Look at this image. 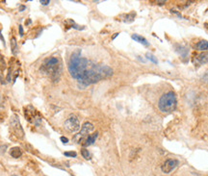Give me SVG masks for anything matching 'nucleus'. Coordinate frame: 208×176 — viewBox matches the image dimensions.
<instances>
[{"mask_svg": "<svg viewBox=\"0 0 208 176\" xmlns=\"http://www.w3.org/2000/svg\"><path fill=\"white\" fill-rule=\"evenodd\" d=\"M69 71L72 78L83 86H89L113 74V69L105 65L94 64L81 56V50L73 52L69 58Z\"/></svg>", "mask_w": 208, "mask_h": 176, "instance_id": "obj_1", "label": "nucleus"}, {"mask_svg": "<svg viewBox=\"0 0 208 176\" xmlns=\"http://www.w3.org/2000/svg\"><path fill=\"white\" fill-rule=\"evenodd\" d=\"M41 71L49 76L53 81H58L62 72V64L56 57H49L44 61L41 66Z\"/></svg>", "mask_w": 208, "mask_h": 176, "instance_id": "obj_2", "label": "nucleus"}, {"mask_svg": "<svg viewBox=\"0 0 208 176\" xmlns=\"http://www.w3.org/2000/svg\"><path fill=\"white\" fill-rule=\"evenodd\" d=\"M158 108L162 113H170L176 108V95L173 91H168L160 97Z\"/></svg>", "mask_w": 208, "mask_h": 176, "instance_id": "obj_3", "label": "nucleus"}, {"mask_svg": "<svg viewBox=\"0 0 208 176\" xmlns=\"http://www.w3.org/2000/svg\"><path fill=\"white\" fill-rule=\"evenodd\" d=\"M91 131H94V125L91 122H85L81 128V131L74 137L73 140L76 142H83V141L90 135V133Z\"/></svg>", "mask_w": 208, "mask_h": 176, "instance_id": "obj_4", "label": "nucleus"}, {"mask_svg": "<svg viewBox=\"0 0 208 176\" xmlns=\"http://www.w3.org/2000/svg\"><path fill=\"white\" fill-rule=\"evenodd\" d=\"M65 128L69 132H76L80 129V122L75 115H70L65 121Z\"/></svg>", "mask_w": 208, "mask_h": 176, "instance_id": "obj_5", "label": "nucleus"}, {"mask_svg": "<svg viewBox=\"0 0 208 176\" xmlns=\"http://www.w3.org/2000/svg\"><path fill=\"white\" fill-rule=\"evenodd\" d=\"M11 127H12V129H13L14 133L16 136L19 137V138H23V136H24L23 129L21 127V124H20V122H19V119H18V116H14L13 117H12Z\"/></svg>", "mask_w": 208, "mask_h": 176, "instance_id": "obj_6", "label": "nucleus"}, {"mask_svg": "<svg viewBox=\"0 0 208 176\" xmlns=\"http://www.w3.org/2000/svg\"><path fill=\"white\" fill-rule=\"evenodd\" d=\"M178 165V161L174 160V159H168L167 161L161 166V169L164 173H170V171H173Z\"/></svg>", "mask_w": 208, "mask_h": 176, "instance_id": "obj_7", "label": "nucleus"}, {"mask_svg": "<svg viewBox=\"0 0 208 176\" xmlns=\"http://www.w3.org/2000/svg\"><path fill=\"white\" fill-rule=\"evenodd\" d=\"M193 62H195V64H197V65L207 64V63H208V52L205 51V52H202L201 54H198V55H197L194 58Z\"/></svg>", "mask_w": 208, "mask_h": 176, "instance_id": "obj_8", "label": "nucleus"}, {"mask_svg": "<svg viewBox=\"0 0 208 176\" xmlns=\"http://www.w3.org/2000/svg\"><path fill=\"white\" fill-rule=\"evenodd\" d=\"M97 137H98V133L97 132L91 134V135H89L84 141H83V142H82L83 146H89L91 144H93L94 142L95 141V140H97Z\"/></svg>", "mask_w": 208, "mask_h": 176, "instance_id": "obj_9", "label": "nucleus"}, {"mask_svg": "<svg viewBox=\"0 0 208 176\" xmlns=\"http://www.w3.org/2000/svg\"><path fill=\"white\" fill-rule=\"evenodd\" d=\"M131 38L134 41H138V43H142L143 45H145V46H148V45H149V43L147 41V39H145V38H144L143 36H140V35H137V34H133L131 36Z\"/></svg>", "mask_w": 208, "mask_h": 176, "instance_id": "obj_10", "label": "nucleus"}, {"mask_svg": "<svg viewBox=\"0 0 208 176\" xmlns=\"http://www.w3.org/2000/svg\"><path fill=\"white\" fill-rule=\"evenodd\" d=\"M176 52L179 53L182 58H187V56H188V49L181 44L176 45Z\"/></svg>", "mask_w": 208, "mask_h": 176, "instance_id": "obj_11", "label": "nucleus"}, {"mask_svg": "<svg viewBox=\"0 0 208 176\" xmlns=\"http://www.w3.org/2000/svg\"><path fill=\"white\" fill-rule=\"evenodd\" d=\"M197 49L198 50H202V51H206L208 49V41L205 40H202L201 41H198V43L197 44Z\"/></svg>", "mask_w": 208, "mask_h": 176, "instance_id": "obj_12", "label": "nucleus"}, {"mask_svg": "<svg viewBox=\"0 0 208 176\" xmlns=\"http://www.w3.org/2000/svg\"><path fill=\"white\" fill-rule=\"evenodd\" d=\"M10 154H11V156L14 157V158H19L20 156H21L22 153H21V150H20L19 147H13L11 149Z\"/></svg>", "mask_w": 208, "mask_h": 176, "instance_id": "obj_13", "label": "nucleus"}, {"mask_svg": "<svg viewBox=\"0 0 208 176\" xmlns=\"http://www.w3.org/2000/svg\"><path fill=\"white\" fill-rule=\"evenodd\" d=\"M123 21L124 22H132L135 18V13H131V14H126L123 15Z\"/></svg>", "mask_w": 208, "mask_h": 176, "instance_id": "obj_14", "label": "nucleus"}, {"mask_svg": "<svg viewBox=\"0 0 208 176\" xmlns=\"http://www.w3.org/2000/svg\"><path fill=\"white\" fill-rule=\"evenodd\" d=\"M81 155L86 159V160H90L91 159V153L89 152V150L86 148L81 149Z\"/></svg>", "mask_w": 208, "mask_h": 176, "instance_id": "obj_15", "label": "nucleus"}, {"mask_svg": "<svg viewBox=\"0 0 208 176\" xmlns=\"http://www.w3.org/2000/svg\"><path fill=\"white\" fill-rule=\"evenodd\" d=\"M11 48H12V52H13L14 54L16 53V49H18V45H16V41H15V38H13L11 41Z\"/></svg>", "mask_w": 208, "mask_h": 176, "instance_id": "obj_16", "label": "nucleus"}, {"mask_svg": "<svg viewBox=\"0 0 208 176\" xmlns=\"http://www.w3.org/2000/svg\"><path fill=\"white\" fill-rule=\"evenodd\" d=\"M145 57H147V59H148L149 61H151V62L153 63V64H155V65H157V64H158V60L155 58V56H154V55H152V54H150V53H147V55H145Z\"/></svg>", "mask_w": 208, "mask_h": 176, "instance_id": "obj_17", "label": "nucleus"}, {"mask_svg": "<svg viewBox=\"0 0 208 176\" xmlns=\"http://www.w3.org/2000/svg\"><path fill=\"white\" fill-rule=\"evenodd\" d=\"M65 156L66 157H72V158H75L77 156V154L75 151H68V152H65L64 153Z\"/></svg>", "mask_w": 208, "mask_h": 176, "instance_id": "obj_18", "label": "nucleus"}, {"mask_svg": "<svg viewBox=\"0 0 208 176\" xmlns=\"http://www.w3.org/2000/svg\"><path fill=\"white\" fill-rule=\"evenodd\" d=\"M40 2L41 3V5H48V4L50 3V1H49V0H45V1H44V0H41Z\"/></svg>", "mask_w": 208, "mask_h": 176, "instance_id": "obj_19", "label": "nucleus"}, {"mask_svg": "<svg viewBox=\"0 0 208 176\" xmlns=\"http://www.w3.org/2000/svg\"><path fill=\"white\" fill-rule=\"evenodd\" d=\"M61 141H63V144H66L69 141V139H66V137H61Z\"/></svg>", "mask_w": 208, "mask_h": 176, "instance_id": "obj_20", "label": "nucleus"}, {"mask_svg": "<svg viewBox=\"0 0 208 176\" xmlns=\"http://www.w3.org/2000/svg\"><path fill=\"white\" fill-rule=\"evenodd\" d=\"M19 34L20 36H23V28L21 25H19Z\"/></svg>", "mask_w": 208, "mask_h": 176, "instance_id": "obj_21", "label": "nucleus"}, {"mask_svg": "<svg viewBox=\"0 0 208 176\" xmlns=\"http://www.w3.org/2000/svg\"><path fill=\"white\" fill-rule=\"evenodd\" d=\"M203 80H205V81L208 82V72L204 75V76H203Z\"/></svg>", "mask_w": 208, "mask_h": 176, "instance_id": "obj_22", "label": "nucleus"}, {"mask_svg": "<svg viewBox=\"0 0 208 176\" xmlns=\"http://www.w3.org/2000/svg\"><path fill=\"white\" fill-rule=\"evenodd\" d=\"M118 36H119V33H116V34H115L113 37H112V40H114L115 38H116V37H118Z\"/></svg>", "mask_w": 208, "mask_h": 176, "instance_id": "obj_23", "label": "nucleus"}, {"mask_svg": "<svg viewBox=\"0 0 208 176\" xmlns=\"http://www.w3.org/2000/svg\"><path fill=\"white\" fill-rule=\"evenodd\" d=\"M24 9H25V6H20V11L24 10Z\"/></svg>", "mask_w": 208, "mask_h": 176, "instance_id": "obj_24", "label": "nucleus"}, {"mask_svg": "<svg viewBox=\"0 0 208 176\" xmlns=\"http://www.w3.org/2000/svg\"><path fill=\"white\" fill-rule=\"evenodd\" d=\"M0 82H1L2 84H4V82H3V79H2V77H1V75H0Z\"/></svg>", "mask_w": 208, "mask_h": 176, "instance_id": "obj_25", "label": "nucleus"}, {"mask_svg": "<svg viewBox=\"0 0 208 176\" xmlns=\"http://www.w3.org/2000/svg\"><path fill=\"white\" fill-rule=\"evenodd\" d=\"M11 176H18V175H11Z\"/></svg>", "mask_w": 208, "mask_h": 176, "instance_id": "obj_26", "label": "nucleus"}]
</instances>
